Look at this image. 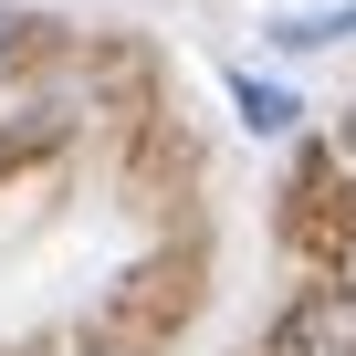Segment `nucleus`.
Instances as JSON below:
<instances>
[{"label":"nucleus","mask_w":356,"mask_h":356,"mask_svg":"<svg viewBox=\"0 0 356 356\" xmlns=\"http://www.w3.org/2000/svg\"><path fill=\"white\" fill-rule=\"evenodd\" d=\"M273 356H356V283H314L273 325Z\"/></svg>","instance_id":"nucleus-1"},{"label":"nucleus","mask_w":356,"mask_h":356,"mask_svg":"<svg viewBox=\"0 0 356 356\" xmlns=\"http://www.w3.org/2000/svg\"><path fill=\"white\" fill-rule=\"evenodd\" d=\"M231 105H241V126H252V136H283V126H293V95H283V84H262V74H231Z\"/></svg>","instance_id":"nucleus-2"},{"label":"nucleus","mask_w":356,"mask_h":356,"mask_svg":"<svg viewBox=\"0 0 356 356\" xmlns=\"http://www.w3.org/2000/svg\"><path fill=\"white\" fill-rule=\"evenodd\" d=\"M346 32H356V0H346V11H293V22H273L283 53H314V42H346Z\"/></svg>","instance_id":"nucleus-3"},{"label":"nucleus","mask_w":356,"mask_h":356,"mask_svg":"<svg viewBox=\"0 0 356 356\" xmlns=\"http://www.w3.org/2000/svg\"><path fill=\"white\" fill-rule=\"evenodd\" d=\"M0 53H11V11H0Z\"/></svg>","instance_id":"nucleus-4"},{"label":"nucleus","mask_w":356,"mask_h":356,"mask_svg":"<svg viewBox=\"0 0 356 356\" xmlns=\"http://www.w3.org/2000/svg\"><path fill=\"white\" fill-rule=\"evenodd\" d=\"M346 147H356V115H346Z\"/></svg>","instance_id":"nucleus-5"}]
</instances>
